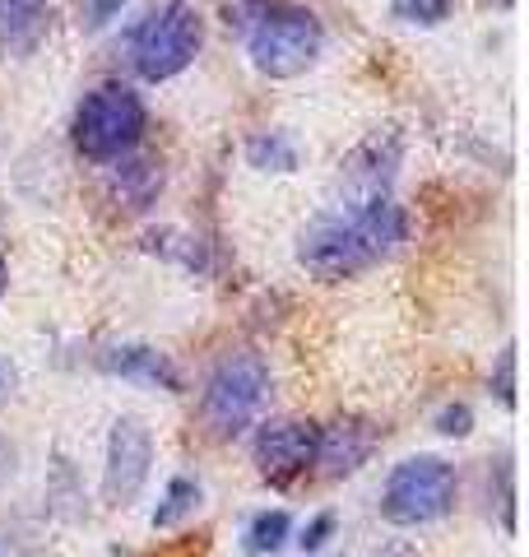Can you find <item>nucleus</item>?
<instances>
[{
    "label": "nucleus",
    "instance_id": "nucleus-7",
    "mask_svg": "<svg viewBox=\"0 0 529 557\" xmlns=\"http://www.w3.org/2000/svg\"><path fill=\"white\" fill-rule=\"evenodd\" d=\"M153 469V432L139 418H116L108 432V460H102V502L108 507H131L145 493Z\"/></svg>",
    "mask_w": 529,
    "mask_h": 557
},
{
    "label": "nucleus",
    "instance_id": "nucleus-8",
    "mask_svg": "<svg viewBox=\"0 0 529 557\" xmlns=\"http://www.w3.org/2000/svg\"><path fill=\"white\" fill-rule=\"evenodd\" d=\"M316 446H321V428L303 423V418H279L256 432V469L270 483H293L316 465Z\"/></svg>",
    "mask_w": 529,
    "mask_h": 557
},
{
    "label": "nucleus",
    "instance_id": "nucleus-4",
    "mask_svg": "<svg viewBox=\"0 0 529 557\" xmlns=\"http://www.w3.org/2000/svg\"><path fill=\"white\" fill-rule=\"evenodd\" d=\"M200 42H205V24H200L196 5L168 0V5H158L149 20L131 33V65L139 79L163 84L172 75H182V70L200 57Z\"/></svg>",
    "mask_w": 529,
    "mask_h": 557
},
{
    "label": "nucleus",
    "instance_id": "nucleus-24",
    "mask_svg": "<svg viewBox=\"0 0 529 557\" xmlns=\"http://www.w3.org/2000/svg\"><path fill=\"white\" fill-rule=\"evenodd\" d=\"M14 474V446L5 442V437H0V483H5Z\"/></svg>",
    "mask_w": 529,
    "mask_h": 557
},
{
    "label": "nucleus",
    "instance_id": "nucleus-10",
    "mask_svg": "<svg viewBox=\"0 0 529 557\" xmlns=\"http://www.w3.org/2000/svg\"><path fill=\"white\" fill-rule=\"evenodd\" d=\"M98 368L121 376V381H135V386L182 395V372H176V362L149 344H116L108 354H98Z\"/></svg>",
    "mask_w": 529,
    "mask_h": 557
},
{
    "label": "nucleus",
    "instance_id": "nucleus-12",
    "mask_svg": "<svg viewBox=\"0 0 529 557\" xmlns=\"http://www.w3.org/2000/svg\"><path fill=\"white\" fill-rule=\"evenodd\" d=\"M47 24H51L47 0H0V47L14 51V57L38 51V42L47 38Z\"/></svg>",
    "mask_w": 529,
    "mask_h": 557
},
{
    "label": "nucleus",
    "instance_id": "nucleus-2",
    "mask_svg": "<svg viewBox=\"0 0 529 557\" xmlns=\"http://www.w3.org/2000/svg\"><path fill=\"white\" fill-rule=\"evenodd\" d=\"M325 47V24L316 20V10L307 5H288V0H270L260 10V20L251 24V65L270 79H297L316 65Z\"/></svg>",
    "mask_w": 529,
    "mask_h": 557
},
{
    "label": "nucleus",
    "instance_id": "nucleus-9",
    "mask_svg": "<svg viewBox=\"0 0 529 557\" xmlns=\"http://www.w3.org/2000/svg\"><path fill=\"white\" fill-rule=\"evenodd\" d=\"M377 450V428L367 418H340V423L321 428V446H316V465L325 479H348L372 460Z\"/></svg>",
    "mask_w": 529,
    "mask_h": 557
},
{
    "label": "nucleus",
    "instance_id": "nucleus-19",
    "mask_svg": "<svg viewBox=\"0 0 529 557\" xmlns=\"http://www.w3.org/2000/svg\"><path fill=\"white\" fill-rule=\"evenodd\" d=\"M436 432L441 437H469L473 432V409L465 405V399H455V405H446L436 413Z\"/></svg>",
    "mask_w": 529,
    "mask_h": 557
},
{
    "label": "nucleus",
    "instance_id": "nucleus-15",
    "mask_svg": "<svg viewBox=\"0 0 529 557\" xmlns=\"http://www.w3.org/2000/svg\"><path fill=\"white\" fill-rule=\"evenodd\" d=\"M196 507H200V483L190 479V474H176V479L168 483L163 502H158V511H153V530L182 525L186 516H196Z\"/></svg>",
    "mask_w": 529,
    "mask_h": 557
},
{
    "label": "nucleus",
    "instance_id": "nucleus-21",
    "mask_svg": "<svg viewBox=\"0 0 529 557\" xmlns=\"http://www.w3.org/2000/svg\"><path fill=\"white\" fill-rule=\"evenodd\" d=\"M492 386H497V399H502L506 409H516V348H506V354H502L497 381H492Z\"/></svg>",
    "mask_w": 529,
    "mask_h": 557
},
{
    "label": "nucleus",
    "instance_id": "nucleus-14",
    "mask_svg": "<svg viewBox=\"0 0 529 557\" xmlns=\"http://www.w3.org/2000/svg\"><path fill=\"white\" fill-rule=\"evenodd\" d=\"M293 534V516L288 511H256L246 520V534H242V548L251 557H264V553H279L288 544Z\"/></svg>",
    "mask_w": 529,
    "mask_h": 557
},
{
    "label": "nucleus",
    "instance_id": "nucleus-25",
    "mask_svg": "<svg viewBox=\"0 0 529 557\" xmlns=\"http://www.w3.org/2000/svg\"><path fill=\"white\" fill-rule=\"evenodd\" d=\"M5 288H10V270H5V260H0V298H5Z\"/></svg>",
    "mask_w": 529,
    "mask_h": 557
},
{
    "label": "nucleus",
    "instance_id": "nucleus-16",
    "mask_svg": "<svg viewBox=\"0 0 529 557\" xmlns=\"http://www.w3.org/2000/svg\"><path fill=\"white\" fill-rule=\"evenodd\" d=\"M158 182H163V172L153 163H121L116 168V196L131 209H149V200L158 196Z\"/></svg>",
    "mask_w": 529,
    "mask_h": 557
},
{
    "label": "nucleus",
    "instance_id": "nucleus-11",
    "mask_svg": "<svg viewBox=\"0 0 529 557\" xmlns=\"http://www.w3.org/2000/svg\"><path fill=\"white\" fill-rule=\"evenodd\" d=\"M395 168H399V135H372L367 145L353 149V159L344 163V182L353 190H362L358 200L385 196V186L395 182Z\"/></svg>",
    "mask_w": 529,
    "mask_h": 557
},
{
    "label": "nucleus",
    "instance_id": "nucleus-20",
    "mask_svg": "<svg viewBox=\"0 0 529 557\" xmlns=\"http://www.w3.org/2000/svg\"><path fill=\"white\" fill-rule=\"evenodd\" d=\"M264 5H270V0H223V24L233 33H251V24L260 20Z\"/></svg>",
    "mask_w": 529,
    "mask_h": 557
},
{
    "label": "nucleus",
    "instance_id": "nucleus-22",
    "mask_svg": "<svg viewBox=\"0 0 529 557\" xmlns=\"http://www.w3.org/2000/svg\"><path fill=\"white\" fill-rule=\"evenodd\" d=\"M121 10H126V0H88V5H84V24L88 28H108L112 20H121Z\"/></svg>",
    "mask_w": 529,
    "mask_h": 557
},
{
    "label": "nucleus",
    "instance_id": "nucleus-6",
    "mask_svg": "<svg viewBox=\"0 0 529 557\" xmlns=\"http://www.w3.org/2000/svg\"><path fill=\"white\" fill-rule=\"evenodd\" d=\"M270 399V368L260 354H227L205 381L200 413L214 437H242Z\"/></svg>",
    "mask_w": 529,
    "mask_h": 557
},
{
    "label": "nucleus",
    "instance_id": "nucleus-13",
    "mask_svg": "<svg viewBox=\"0 0 529 557\" xmlns=\"http://www.w3.org/2000/svg\"><path fill=\"white\" fill-rule=\"evenodd\" d=\"M246 163L256 172H297V145L284 131H260L246 139Z\"/></svg>",
    "mask_w": 529,
    "mask_h": 557
},
{
    "label": "nucleus",
    "instance_id": "nucleus-3",
    "mask_svg": "<svg viewBox=\"0 0 529 557\" xmlns=\"http://www.w3.org/2000/svg\"><path fill=\"white\" fill-rule=\"evenodd\" d=\"M145 126H149V112L135 89H126V84H98L75 108V131L70 135H75V149L88 163H116L145 139Z\"/></svg>",
    "mask_w": 529,
    "mask_h": 557
},
{
    "label": "nucleus",
    "instance_id": "nucleus-26",
    "mask_svg": "<svg viewBox=\"0 0 529 557\" xmlns=\"http://www.w3.org/2000/svg\"><path fill=\"white\" fill-rule=\"evenodd\" d=\"M377 557H414V553H409V548H399V544H395V548H385V553H377Z\"/></svg>",
    "mask_w": 529,
    "mask_h": 557
},
{
    "label": "nucleus",
    "instance_id": "nucleus-1",
    "mask_svg": "<svg viewBox=\"0 0 529 557\" xmlns=\"http://www.w3.org/2000/svg\"><path fill=\"white\" fill-rule=\"evenodd\" d=\"M399 242H409V214L391 196H367L340 205L334 214L311 219L297 237V265L321 284H344L353 274L381 265Z\"/></svg>",
    "mask_w": 529,
    "mask_h": 557
},
{
    "label": "nucleus",
    "instance_id": "nucleus-17",
    "mask_svg": "<svg viewBox=\"0 0 529 557\" xmlns=\"http://www.w3.org/2000/svg\"><path fill=\"white\" fill-rule=\"evenodd\" d=\"M391 14L399 24H422V28H436L455 14V0H395Z\"/></svg>",
    "mask_w": 529,
    "mask_h": 557
},
{
    "label": "nucleus",
    "instance_id": "nucleus-23",
    "mask_svg": "<svg viewBox=\"0 0 529 557\" xmlns=\"http://www.w3.org/2000/svg\"><path fill=\"white\" fill-rule=\"evenodd\" d=\"M14 381H20V372H14V362L0 358V405H10V395H14Z\"/></svg>",
    "mask_w": 529,
    "mask_h": 557
},
{
    "label": "nucleus",
    "instance_id": "nucleus-18",
    "mask_svg": "<svg viewBox=\"0 0 529 557\" xmlns=\"http://www.w3.org/2000/svg\"><path fill=\"white\" fill-rule=\"evenodd\" d=\"M334 530H340V516H334V511L311 516L307 525H303V534H297V548H303V553H321L330 539H334Z\"/></svg>",
    "mask_w": 529,
    "mask_h": 557
},
{
    "label": "nucleus",
    "instance_id": "nucleus-5",
    "mask_svg": "<svg viewBox=\"0 0 529 557\" xmlns=\"http://www.w3.org/2000/svg\"><path fill=\"white\" fill-rule=\"evenodd\" d=\"M455 487H460L455 465H446L441 456H409L391 469V479L381 487V516L399 530L432 525V520L451 516Z\"/></svg>",
    "mask_w": 529,
    "mask_h": 557
}]
</instances>
